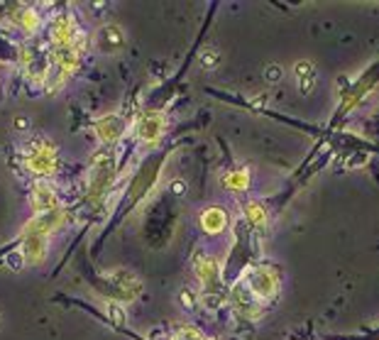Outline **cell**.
I'll return each mask as SVG.
<instances>
[{"mask_svg":"<svg viewBox=\"0 0 379 340\" xmlns=\"http://www.w3.org/2000/svg\"><path fill=\"white\" fill-rule=\"evenodd\" d=\"M28 169L37 177H52L57 169V147L52 142L42 140V142H35L32 150L28 152Z\"/></svg>","mask_w":379,"mask_h":340,"instance_id":"obj_1","label":"cell"},{"mask_svg":"<svg viewBox=\"0 0 379 340\" xmlns=\"http://www.w3.org/2000/svg\"><path fill=\"white\" fill-rule=\"evenodd\" d=\"M47 250H49V235H47V233H40V230H32V228H28V230H25V235H23V250H20L25 264L45 262Z\"/></svg>","mask_w":379,"mask_h":340,"instance_id":"obj_2","label":"cell"},{"mask_svg":"<svg viewBox=\"0 0 379 340\" xmlns=\"http://www.w3.org/2000/svg\"><path fill=\"white\" fill-rule=\"evenodd\" d=\"M164 127H167V120H164V113H157V110H149V113L142 115L135 125V137L145 145H154L159 142V137L164 135Z\"/></svg>","mask_w":379,"mask_h":340,"instance_id":"obj_3","label":"cell"},{"mask_svg":"<svg viewBox=\"0 0 379 340\" xmlns=\"http://www.w3.org/2000/svg\"><path fill=\"white\" fill-rule=\"evenodd\" d=\"M110 177H113V164H110L108 157H98L95 162V172H93V179H91V201H98L100 196L105 194V189L110 186Z\"/></svg>","mask_w":379,"mask_h":340,"instance_id":"obj_4","label":"cell"},{"mask_svg":"<svg viewBox=\"0 0 379 340\" xmlns=\"http://www.w3.org/2000/svg\"><path fill=\"white\" fill-rule=\"evenodd\" d=\"M95 45H98L100 52H105V54H113V52L120 49L122 45H125V32H122L120 25H103V28L98 30V35H95Z\"/></svg>","mask_w":379,"mask_h":340,"instance_id":"obj_5","label":"cell"},{"mask_svg":"<svg viewBox=\"0 0 379 340\" xmlns=\"http://www.w3.org/2000/svg\"><path fill=\"white\" fill-rule=\"evenodd\" d=\"M32 204L40 213H49V211L57 209V191L52 189V184L47 182H37L35 189H32Z\"/></svg>","mask_w":379,"mask_h":340,"instance_id":"obj_6","label":"cell"},{"mask_svg":"<svg viewBox=\"0 0 379 340\" xmlns=\"http://www.w3.org/2000/svg\"><path fill=\"white\" fill-rule=\"evenodd\" d=\"M95 135L103 142H115L122 135V118L120 115H103V118L95 120Z\"/></svg>","mask_w":379,"mask_h":340,"instance_id":"obj_7","label":"cell"},{"mask_svg":"<svg viewBox=\"0 0 379 340\" xmlns=\"http://www.w3.org/2000/svg\"><path fill=\"white\" fill-rule=\"evenodd\" d=\"M228 225V213L221 209V206H211L201 213V228L208 233V235H218L223 233Z\"/></svg>","mask_w":379,"mask_h":340,"instance_id":"obj_8","label":"cell"},{"mask_svg":"<svg viewBox=\"0 0 379 340\" xmlns=\"http://www.w3.org/2000/svg\"><path fill=\"white\" fill-rule=\"evenodd\" d=\"M250 289H252V294L267 299L274 291V277L269 272H255L252 279H250Z\"/></svg>","mask_w":379,"mask_h":340,"instance_id":"obj_9","label":"cell"},{"mask_svg":"<svg viewBox=\"0 0 379 340\" xmlns=\"http://www.w3.org/2000/svg\"><path fill=\"white\" fill-rule=\"evenodd\" d=\"M293 74H296L298 86H301V91L306 93L308 88H311L313 78H316V69H313V64H308V61H298V64H296V69H293Z\"/></svg>","mask_w":379,"mask_h":340,"instance_id":"obj_10","label":"cell"},{"mask_svg":"<svg viewBox=\"0 0 379 340\" xmlns=\"http://www.w3.org/2000/svg\"><path fill=\"white\" fill-rule=\"evenodd\" d=\"M18 20H20V28H23L25 32H35L37 28H40V13H37V10H32V8L20 10Z\"/></svg>","mask_w":379,"mask_h":340,"instance_id":"obj_11","label":"cell"},{"mask_svg":"<svg viewBox=\"0 0 379 340\" xmlns=\"http://www.w3.org/2000/svg\"><path fill=\"white\" fill-rule=\"evenodd\" d=\"M196 272H199V277L204 279V281H211L213 277H216V264L211 262V259H206V257H196Z\"/></svg>","mask_w":379,"mask_h":340,"instance_id":"obj_12","label":"cell"},{"mask_svg":"<svg viewBox=\"0 0 379 340\" xmlns=\"http://www.w3.org/2000/svg\"><path fill=\"white\" fill-rule=\"evenodd\" d=\"M247 184H250V177H247V172H231L226 177V186L228 189H247Z\"/></svg>","mask_w":379,"mask_h":340,"instance_id":"obj_13","label":"cell"},{"mask_svg":"<svg viewBox=\"0 0 379 340\" xmlns=\"http://www.w3.org/2000/svg\"><path fill=\"white\" fill-rule=\"evenodd\" d=\"M245 216L250 218V223H257V225H260V223H264V218H267L262 204H255V201L245 206Z\"/></svg>","mask_w":379,"mask_h":340,"instance_id":"obj_14","label":"cell"},{"mask_svg":"<svg viewBox=\"0 0 379 340\" xmlns=\"http://www.w3.org/2000/svg\"><path fill=\"white\" fill-rule=\"evenodd\" d=\"M218 59H221V54H218V49H216V47H208V49L201 52V57H199L201 66H206V69L218 66Z\"/></svg>","mask_w":379,"mask_h":340,"instance_id":"obj_15","label":"cell"},{"mask_svg":"<svg viewBox=\"0 0 379 340\" xmlns=\"http://www.w3.org/2000/svg\"><path fill=\"white\" fill-rule=\"evenodd\" d=\"M105 311H108L110 321L117 323V326H122V323L127 321V313H125V309H122L120 304H115V301H110V304L105 306Z\"/></svg>","mask_w":379,"mask_h":340,"instance_id":"obj_16","label":"cell"},{"mask_svg":"<svg viewBox=\"0 0 379 340\" xmlns=\"http://www.w3.org/2000/svg\"><path fill=\"white\" fill-rule=\"evenodd\" d=\"M30 118L28 115H15V123H13V127L15 130H20V132H25V130H30Z\"/></svg>","mask_w":379,"mask_h":340,"instance_id":"obj_17","label":"cell"},{"mask_svg":"<svg viewBox=\"0 0 379 340\" xmlns=\"http://www.w3.org/2000/svg\"><path fill=\"white\" fill-rule=\"evenodd\" d=\"M264 76H267V81H279L281 78V66H267L264 69Z\"/></svg>","mask_w":379,"mask_h":340,"instance_id":"obj_18","label":"cell"},{"mask_svg":"<svg viewBox=\"0 0 379 340\" xmlns=\"http://www.w3.org/2000/svg\"><path fill=\"white\" fill-rule=\"evenodd\" d=\"M169 191H172V194H176V196H184L186 194V184L181 182V179H176V182L169 184Z\"/></svg>","mask_w":379,"mask_h":340,"instance_id":"obj_19","label":"cell"}]
</instances>
